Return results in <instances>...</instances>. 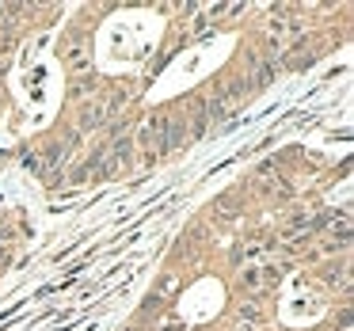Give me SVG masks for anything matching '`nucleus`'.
I'll use <instances>...</instances> for the list:
<instances>
[{
	"label": "nucleus",
	"mask_w": 354,
	"mask_h": 331,
	"mask_svg": "<svg viewBox=\"0 0 354 331\" xmlns=\"http://www.w3.org/2000/svg\"><path fill=\"white\" fill-rule=\"evenodd\" d=\"M62 57L65 62L73 65V69H88V54H84V39H80V35H73L69 42H65L62 46Z\"/></svg>",
	"instance_id": "f257e3e1"
},
{
	"label": "nucleus",
	"mask_w": 354,
	"mask_h": 331,
	"mask_svg": "<svg viewBox=\"0 0 354 331\" xmlns=\"http://www.w3.org/2000/svg\"><path fill=\"white\" fill-rule=\"evenodd\" d=\"M263 278H267V270H244V290L248 293H259Z\"/></svg>",
	"instance_id": "f03ea898"
},
{
	"label": "nucleus",
	"mask_w": 354,
	"mask_h": 331,
	"mask_svg": "<svg viewBox=\"0 0 354 331\" xmlns=\"http://www.w3.org/2000/svg\"><path fill=\"white\" fill-rule=\"evenodd\" d=\"M240 316H248V320H259V308H255V305H244V308H240Z\"/></svg>",
	"instance_id": "7ed1b4c3"
}]
</instances>
